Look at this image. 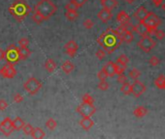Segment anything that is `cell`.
Here are the masks:
<instances>
[{"instance_id": "14", "label": "cell", "mask_w": 165, "mask_h": 139, "mask_svg": "<svg viewBox=\"0 0 165 139\" xmlns=\"http://www.w3.org/2000/svg\"><path fill=\"white\" fill-rule=\"evenodd\" d=\"M112 17H113V14L111 13V11L104 9V8L102 10H100L97 14V18L104 23H107L108 21L111 20Z\"/></svg>"}, {"instance_id": "18", "label": "cell", "mask_w": 165, "mask_h": 139, "mask_svg": "<svg viewBox=\"0 0 165 139\" xmlns=\"http://www.w3.org/2000/svg\"><path fill=\"white\" fill-rule=\"evenodd\" d=\"M103 70L105 72H106V75L108 76V77H113L115 75H116V72H115V63L112 62V61H110L108 63L105 64V66L103 67Z\"/></svg>"}, {"instance_id": "1", "label": "cell", "mask_w": 165, "mask_h": 139, "mask_svg": "<svg viewBox=\"0 0 165 139\" xmlns=\"http://www.w3.org/2000/svg\"><path fill=\"white\" fill-rule=\"evenodd\" d=\"M97 43L103 47L106 53L111 54L120 47L122 43V40L119 32L116 29L108 28L97 38Z\"/></svg>"}, {"instance_id": "53", "label": "cell", "mask_w": 165, "mask_h": 139, "mask_svg": "<svg viewBox=\"0 0 165 139\" xmlns=\"http://www.w3.org/2000/svg\"><path fill=\"white\" fill-rule=\"evenodd\" d=\"M100 1H103V0H100Z\"/></svg>"}, {"instance_id": "33", "label": "cell", "mask_w": 165, "mask_h": 139, "mask_svg": "<svg viewBox=\"0 0 165 139\" xmlns=\"http://www.w3.org/2000/svg\"><path fill=\"white\" fill-rule=\"evenodd\" d=\"M65 9H66V11H77L78 9H79V7H78L71 0V1H69L65 5Z\"/></svg>"}, {"instance_id": "9", "label": "cell", "mask_w": 165, "mask_h": 139, "mask_svg": "<svg viewBox=\"0 0 165 139\" xmlns=\"http://www.w3.org/2000/svg\"><path fill=\"white\" fill-rule=\"evenodd\" d=\"M13 121L9 117L5 118L1 123H0V132L5 136H9L14 132Z\"/></svg>"}, {"instance_id": "8", "label": "cell", "mask_w": 165, "mask_h": 139, "mask_svg": "<svg viewBox=\"0 0 165 139\" xmlns=\"http://www.w3.org/2000/svg\"><path fill=\"white\" fill-rule=\"evenodd\" d=\"M77 111L83 117H91L96 112V107L93 104L82 102V103L77 107Z\"/></svg>"}, {"instance_id": "46", "label": "cell", "mask_w": 165, "mask_h": 139, "mask_svg": "<svg viewBox=\"0 0 165 139\" xmlns=\"http://www.w3.org/2000/svg\"><path fill=\"white\" fill-rule=\"evenodd\" d=\"M127 81V76L124 75V73H121V75H117V82L122 84L124 82Z\"/></svg>"}, {"instance_id": "41", "label": "cell", "mask_w": 165, "mask_h": 139, "mask_svg": "<svg viewBox=\"0 0 165 139\" xmlns=\"http://www.w3.org/2000/svg\"><path fill=\"white\" fill-rule=\"evenodd\" d=\"M95 56L97 57V59L99 60H103L105 57H106V51L104 50H98L96 52H95Z\"/></svg>"}, {"instance_id": "40", "label": "cell", "mask_w": 165, "mask_h": 139, "mask_svg": "<svg viewBox=\"0 0 165 139\" xmlns=\"http://www.w3.org/2000/svg\"><path fill=\"white\" fill-rule=\"evenodd\" d=\"M125 69H126L125 67L121 66V65L115 63V72H116V75H121V73L124 72Z\"/></svg>"}, {"instance_id": "52", "label": "cell", "mask_w": 165, "mask_h": 139, "mask_svg": "<svg viewBox=\"0 0 165 139\" xmlns=\"http://www.w3.org/2000/svg\"><path fill=\"white\" fill-rule=\"evenodd\" d=\"M160 6H161V8H162V10L165 12V1H163V2H162V4H161Z\"/></svg>"}, {"instance_id": "7", "label": "cell", "mask_w": 165, "mask_h": 139, "mask_svg": "<svg viewBox=\"0 0 165 139\" xmlns=\"http://www.w3.org/2000/svg\"><path fill=\"white\" fill-rule=\"evenodd\" d=\"M138 47H140L141 50H142L143 51L145 52H150L153 48L156 46V43L155 41L151 37V36H144L142 37V39H141L138 44H137Z\"/></svg>"}, {"instance_id": "11", "label": "cell", "mask_w": 165, "mask_h": 139, "mask_svg": "<svg viewBox=\"0 0 165 139\" xmlns=\"http://www.w3.org/2000/svg\"><path fill=\"white\" fill-rule=\"evenodd\" d=\"M146 86L143 82H141L138 79L134 80V82L131 84V94L135 98H139L146 92Z\"/></svg>"}, {"instance_id": "32", "label": "cell", "mask_w": 165, "mask_h": 139, "mask_svg": "<svg viewBox=\"0 0 165 139\" xmlns=\"http://www.w3.org/2000/svg\"><path fill=\"white\" fill-rule=\"evenodd\" d=\"M141 76V72L138 69H132L129 72V77L133 80H136Z\"/></svg>"}, {"instance_id": "34", "label": "cell", "mask_w": 165, "mask_h": 139, "mask_svg": "<svg viewBox=\"0 0 165 139\" xmlns=\"http://www.w3.org/2000/svg\"><path fill=\"white\" fill-rule=\"evenodd\" d=\"M82 102H86V103H90L93 104L94 103V99L89 95V94H85L82 98Z\"/></svg>"}, {"instance_id": "36", "label": "cell", "mask_w": 165, "mask_h": 139, "mask_svg": "<svg viewBox=\"0 0 165 139\" xmlns=\"http://www.w3.org/2000/svg\"><path fill=\"white\" fill-rule=\"evenodd\" d=\"M149 63H150L151 66H153V67H156V66H158V65H159L160 60H159V58H158V56L154 55V56H152L151 58H150V61H149Z\"/></svg>"}, {"instance_id": "17", "label": "cell", "mask_w": 165, "mask_h": 139, "mask_svg": "<svg viewBox=\"0 0 165 139\" xmlns=\"http://www.w3.org/2000/svg\"><path fill=\"white\" fill-rule=\"evenodd\" d=\"M80 126L82 127L83 129L88 132L94 126V122L90 117H83V119L80 121Z\"/></svg>"}, {"instance_id": "47", "label": "cell", "mask_w": 165, "mask_h": 139, "mask_svg": "<svg viewBox=\"0 0 165 139\" xmlns=\"http://www.w3.org/2000/svg\"><path fill=\"white\" fill-rule=\"evenodd\" d=\"M8 107V103L5 100H0V111H4Z\"/></svg>"}, {"instance_id": "13", "label": "cell", "mask_w": 165, "mask_h": 139, "mask_svg": "<svg viewBox=\"0 0 165 139\" xmlns=\"http://www.w3.org/2000/svg\"><path fill=\"white\" fill-rule=\"evenodd\" d=\"M132 30L135 31L138 35L142 36V37L149 35V28L145 24L144 21H139V23L137 24V25L132 26Z\"/></svg>"}, {"instance_id": "16", "label": "cell", "mask_w": 165, "mask_h": 139, "mask_svg": "<svg viewBox=\"0 0 165 139\" xmlns=\"http://www.w3.org/2000/svg\"><path fill=\"white\" fill-rule=\"evenodd\" d=\"M148 15H149V11L144 6H141L134 13V17L138 21H144L146 20V18L148 17Z\"/></svg>"}, {"instance_id": "29", "label": "cell", "mask_w": 165, "mask_h": 139, "mask_svg": "<svg viewBox=\"0 0 165 139\" xmlns=\"http://www.w3.org/2000/svg\"><path fill=\"white\" fill-rule=\"evenodd\" d=\"M121 92L123 94V95H130L131 94V84L126 81V82H124L121 84Z\"/></svg>"}, {"instance_id": "6", "label": "cell", "mask_w": 165, "mask_h": 139, "mask_svg": "<svg viewBox=\"0 0 165 139\" xmlns=\"http://www.w3.org/2000/svg\"><path fill=\"white\" fill-rule=\"evenodd\" d=\"M41 88H42V83L35 77L28 78L25 82V84H23V89H25L29 95H36L40 91Z\"/></svg>"}, {"instance_id": "23", "label": "cell", "mask_w": 165, "mask_h": 139, "mask_svg": "<svg viewBox=\"0 0 165 139\" xmlns=\"http://www.w3.org/2000/svg\"><path fill=\"white\" fill-rule=\"evenodd\" d=\"M30 135L35 139H42L46 136V132L41 128H33V130Z\"/></svg>"}, {"instance_id": "30", "label": "cell", "mask_w": 165, "mask_h": 139, "mask_svg": "<svg viewBox=\"0 0 165 139\" xmlns=\"http://www.w3.org/2000/svg\"><path fill=\"white\" fill-rule=\"evenodd\" d=\"M65 17L68 20L70 21H74L77 20V18L79 17V14L77 11H66L65 13Z\"/></svg>"}, {"instance_id": "48", "label": "cell", "mask_w": 165, "mask_h": 139, "mask_svg": "<svg viewBox=\"0 0 165 139\" xmlns=\"http://www.w3.org/2000/svg\"><path fill=\"white\" fill-rule=\"evenodd\" d=\"M72 1L78 6V7H82L83 5H85V3H86V1H88V0H72Z\"/></svg>"}, {"instance_id": "31", "label": "cell", "mask_w": 165, "mask_h": 139, "mask_svg": "<svg viewBox=\"0 0 165 139\" xmlns=\"http://www.w3.org/2000/svg\"><path fill=\"white\" fill-rule=\"evenodd\" d=\"M57 127V122L53 118L48 119V121L46 122V128L50 130H54Z\"/></svg>"}, {"instance_id": "43", "label": "cell", "mask_w": 165, "mask_h": 139, "mask_svg": "<svg viewBox=\"0 0 165 139\" xmlns=\"http://www.w3.org/2000/svg\"><path fill=\"white\" fill-rule=\"evenodd\" d=\"M84 27L85 28H86V29H91L92 27H93V25H94V22L91 20H89V19H88V20H85V21H84Z\"/></svg>"}, {"instance_id": "49", "label": "cell", "mask_w": 165, "mask_h": 139, "mask_svg": "<svg viewBox=\"0 0 165 139\" xmlns=\"http://www.w3.org/2000/svg\"><path fill=\"white\" fill-rule=\"evenodd\" d=\"M164 1V0H152V2L156 6V7H158L162 4V2Z\"/></svg>"}, {"instance_id": "3", "label": "cell", "mask_w": 165, "mask_h": 139, "mask_svg": "<svg viewBox=\"0 0 165 139\" xmlns=\"http://www.w3.org/2000/svg\"><path fill=\"white\" fill-rule=\"evenodd\" d=\"M57 11V6L52 0H40L34 7V12L40 15L44 20H48Z\"/></svg>"}, {"instance_id": "27", "label": "cell", "mask_w": 165, "mask_h": 139, "mask_svg": "<svg viewBox=\"0 0 165 139\" xmlns=\"http://www.w3.org/2000/svg\"><path fill=\"white\" fill-rule=\"evenodd\" d=\"M19 51H20V57L21 60H25L31 55V50L27 46L25 47H19Z\"/></svg>"}, {"instance_id": "10", "label": "cell", "mask_w": 165, "mask_h": 139, "mask_svg": "<svg viewBox=\"0 0 165 139\" xmlns=\"http://www.w3.org/2000/svg\"><path fill=\"white\" fill-rule=\"evenodd\" d=\"M17 75V70L15 68V65L11 63H7L0 70V76H2L4 78H13Z\"/></svg>"}, {"instance_id": "20", "label": "cell", "mask_w": 165, "mask_h": 139, "mask_svg": "<svg viewBox=\"0 0 165 139\" xmlns=\"http://www.w3.org/2000/svg\"><path fill=\"white\" fill-rule=\"evenodd\" d=\"M121 37L122 42L126 43V44L132 43L133 40H134V35H133V33H132V30H129V29L124 31L123 33L121 35Z\"/></svg>"}, {"instance_id": "35", "label": "cell", "mask_w": 165, "mask_h": 139, "mask_svg": "<svg viewBox=\"0 0 165 139\" xmlns=\"http://www.w3.org/2000/svg\"><path fill=\"white\" fill-rule=\"evenodd\" d=\"M154 36L156 39H158V40L161 41V40H163V39L165 38V32H164L163 30H158V29H155L154 33Z\"/></svg>"}, {"instance_id": "28", "label": "cell", "mask_w": 165, "mask_h": 139, "mask_svg": "<svg viewBox=\"0 0 165 139\" xmlns=\"http://www.w3.org/2000/svg\"><path fill=\"white\" fill-rule=\"evenodd\" d=\"M128 63H129V59L125 54L120 55L119 57H117V64H119V65H121V66H123L125 68L127 67Z\"/></svg>"}, {"instance_id": "5", "label": "cell", "mask_w": 165, "mask_h": 139, "mask_svg": "<svg viewBox=\"0 0 165 139\" xmlns=\"http://www.w3.org/2000/svg\"><path fill=\"white\" fill-rule=\"evenodd\" d=\"M5 59L7 63H11L14 65L18 64L21 61L19 47L16 45H10L8 46L5 50Z\"/></svg>"}, {"instance_id": "25", "label": "cell", "mask_w": 165, "mask_h": 139, "mask_svg": "<svg viewBox=\"0 0 165 139\" xmlns=\"http://www.w3.org/2000/svg\"><path fill=\"white\" fill-rule=\"evenodd\" d=\"M13 121V127L15 130H21L22 129L23 126H25V121H23L21 117H16Z\"/></svg>"}, {"instance_id": "50", "label": "cell", "mask_w": 165, "mask_h": 139, "mask_svg": "<svg viewBox=\"0 0 165 139\" xmlns=\"http://www.w3.org/2000/svg\"><path fill=\"white\" fill-rule=\"evenodd\" d=\"M5 59V50H3L2 48H0V61H2Z\"/></svg>"}, {"instance_id": "37", "label": "cell", "mask_w": 165, "mask_h": 139, "mask_svg": "<svg viewBox=\"0 0 165 139\" xmlns=\"http://www.w3.org/2000/svg\"><path fill=\"white\" fill-rule=\"evenodd\" d=\"M97 86H98V89L101 90V91H107V90L109 89V83L107 82L106 80L100 81Z\"/></svg>"}, {"instance_id": "12", "label": "cell", "mask_w": 165, "mask_h": 139, "mask_svg": "<svg viewBox=\"0 0 165 139\" xmlns=\"http://www.w3.org/2000/svg\"><path fill=\"white\" fill-rule=\"evenodd\" d=\"M64 48H65V51L68 56L75 57V55L77 54V51H78V48H79V46H78V44L74 40H71L65 44Z\"/></svg>"}, {"instance_id": "51", "label": "cell", "mask_w": 165, "mask_h": 139, "mask_svg": "<svg viewBox=\"0 0 165 139\" xmlns=\"http://www.w3.org/2000/svg\"><path fill=\"white\" fill-rule=\"evenodd\" d=\"M125 2L128 3V4H133L135 2V0H125Z\"/></svg>"}, {"instance_id": "38", "label": "cell", "mask_w": 165, "mask_h": 139, "mask_svg": "<svg viewBox=\"0 0 165 139\" xmlns=\"http://www.w3.org/2000/svg\"><path fill=\"white\" fill-rule=\"evenodd\" d=\"M31 19H32V20H33L35 23H37V24H40L41 22L45 21L44 19L41 17V15H38V14L35 13V12H34V14L32 15V17H31Z\"/></svg>"}, {"instance_id": "26", "label": "cell", "mask_w": 165, "mask_h": 139, "mask_svg": "<svg viewBox=\"0 0 165 139\" xmlns=\"http://www.w3.org/2000/svg\"><path fill=\"white\" fill-rule=\"evenodd\" d=\"M154 85L160 90H165V76L160 75L154 80Z\"/></svg>"}, {"instance_id": "21", "label": "cell", "mask_w": 165, "mask_h": 139, "mask_svg": "<svg viewBox=\"0 0 165 139\" xmlns=\"http://www.w3.org/2000/svg\"><path fill=\"white\" fill-rule=\"evenodd\" d=\"M147 114H148V109L145 107V106H142V105L137 106V107L134 109V111H133V115L137 118H143L147 115Z\"/></svg>"}, {"instance_id": "4", "label": "cell", "mask_w": 165, "mask_h": 139, "mask_svg": "<svg viewBox=\"0 0 165 139\" xmlns=\"http://www.w3.org/2000/svg\"><path fill=\"white\" fill-rule=\"evenodd\" d=\"M144 22L149 28V36H154L155 29H158V27L161 24V20L158 17V15H155L153 12H149L148 17L146 18Z\"/></svg>"}, {"instance_id": "22", "label": "cell", "mask_w": 165, "mask_h": 139, "mask_svg": "<svg viewBox=\"0 0 165 139\" xmlns=\"http://www.w3.org/2000/svg\"><path fill=\"white\" fill-rule=\"evenodd\" d=\"M101 4L104 9L112 11L114 8L117 6L119 3H117V0H103V1H101Z\"/></svg>"}, {"instance_id": "44", "label": "cell", "mask_w": 165, "mask_h": 139, "mask_svg": "<svg viewBox=\"0 0 165 139\" xmlns=\"http://www.w3.org/2000/svg\"><path fill=\"white\" fill-rule=\"evenodd\" d=\"M107 77H108V76L106 75V72H105L103 70H101V71L98 72V73H97V78H98L100 81H102V80H106Z\"/></svg>"}, {"instance_id": "24", "label": "cell", "mask_w": 165, "mask_h": 139, "mask_svg": "<svg viewBox=\"0 0 165 139\" xmlns=\"http://www.w3.org/2000/svg\"><path fill=\"white\" fill-rule=\"evenodd\" d=\"M45 69L48 72H53L57 70V63L53 59H48L45 62Z\"/></svg>"}, {"instance_id": "15", "label": "cell", "mask_w": 165, "mask_h": 139, "mask_svg": "<svg viewBox=\"0 0 165 139\" xmlns=\"http://www.w3.org/2000/svg\"><path fill=\"white\" fill-rule=\"evenodd\" d=\"M117 21L120 25H128L130 24V17L125 11H121L117 15Z\"/></svg>"}, {"instance_id": "2", "label": "cell", "mask_w": 165, "mask_h": 139, "mask_svg": "<svg viewBox=\"0 0 165 139\" xmlns=\"http://www.w3.org/2000/svg\"><path fill=\"white\" fill-rule=\"evenodd\" d=\"M8 11L16 20L21 22L30 14L31 7L26 0H15L14 3L8 8Z\"/></svg>"}, {"instance_id": "45", "label": "cell", "mask_w": 165, "mask_h": 139, "mask_svg": "<svg viewBox=\"0 0 165 139\" xmlns=\"http://www.w3.org/2000/svg\"><path fill=\"white\" fill-rule=\"evenodd\" d=\"M22 101H23V97H22L21 94H19V93L16 94V95L14 96V98H13V102H14L15 103H21Z\"/></svg>"}, {"instance_id": "39", "label": "cell", "mask_w": 165, "mask_h": 139, "mask_svg": "<svg viewBox=\"0 0 165 139\" xmlns=\"http://www.w3.org/2000/svg\"><path fill=\"white\" fill-rule=\"evenodd\" d=\"M22 130H23V132H25V134L29 135V134H31V132H32L33 127L30 124H25V126H23V128H22Z\"/></svg>"}, {"instance_id": "42", "label": "cell", "mask_w": 165, "mask_h": 139, "mask_svg": "<svg viewBox=\"0 0 165 139\" xmlns=\"http://www.w3.org/2000/svg\"><path fill=\"white\" fill-rule=\"evenodd\" d=\"M28 45H29L28 38H21V40H19L20 47H25V46H28Z\"/></svg>"}, {"instance_id": "19", "label": "cell", "mask_w": 165, "mask_h": 139, "mask_svg": "<svg viewBox=\"0 0 165 139\" xmlns=\"http://www.w3.org/2000/svg\"><path fill=\"white\" fill-rule=\"evenodd\" d=\"M61 70L64 73H66V75H69V73H71L75 70V66L71 61L67 60L61 65Z\"/></svg>"}]
</instances>
